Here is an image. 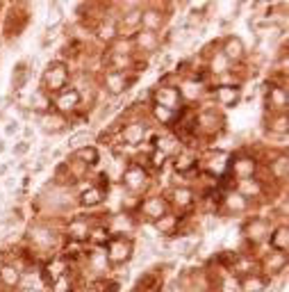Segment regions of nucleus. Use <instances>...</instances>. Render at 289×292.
Returning a JSON list of instances; mask_svg holds the SVG:
<instances>
[{"label":"nucleus","mask_w":289,"mask_h":292,"mask_svg":"<svg viewBox=\"0 0 289 292\" xmlns=\"http://www.w3.org/2000/svg\"><path fill=\"white\" fill-rule=\"evenodd\" d=\"M66 78H69L66 66L64 64H53L48 71H46V76H43V85L48 87L50 92H59V89L66 85Z\"/></svg>","instance_id":"f257e3e1"},{"label":"nucleus","mask_w":289,"mask_h":292,"mask_svg":"<svg viewBox=\"0 0 289 292\" xmlns=\"http://www.w3.org/2000/svg\"><path fill=\"white\" fill-rule=\"evenodd\" d=\"M130 254H132V244H130V240L116 238V240L109 242V260H112L114 265L125 263V260L130 258Z\"/></svg>","instance_id":"f03ea898"},{"label":"nucleus","mask_w":289,"mask_h":292,"mask_svg":"<svg viewBox=\"0 0 289 292\" xmlns=\"http://www.w3.org/2000/svg\"><path fill=\"white\" fill-rule=\"evenodd\" d=\"M153 98H155V105H162V108L173 110L178 105V101H180V94H178L173 87H160Z\"/></svg>","instance_id":"7ed1b4c3"},{"label":"nucleus","mask_w":289,"mask_h":292,"mask_svg":"<svg viewBox=\"0 0 289 292\" xmlns=\"http://www.w3.org/2000/svg\"><path fill=\"white\" fill-rule=\"evenodd\" d=\"M78 89H69V92H57V96H55L53 103L57 105L59 112H71V110H75V105H78Z\"/></svg>","instance_id":"20e7f679"},{"label":"nucleus","mask_w":289,"mask_h":292,"mask_svg":"<svg viewBox=\"0 0 289 292\" xmlns=\"http://www.w3.org/2000/svg\"><path fill=\"white\" fill-rule=\"evenodd\" d=\"M267 235H269V222L267 219H253V222L246 226V238L251 240V242H262Z\"/></svg>","instance_id":"39448f33"},{"label":"nucleus","mask_w":289,"mask_h":292,"mask_svg":"<svg viewBox=\"0 0 289 292\" xmlns=\"http://www.w3.org/2000/svg\"><path fill=\"white\" fill-rule=\"evenodd\" d=\"M39 126H41V130H46V133H55V130L64 128V117L57 112H43L41 117H39Z\"/></svg>","instance_id":"423d86ee"},{"label":"nucleus","mask_w":289,"mask_h":292,"mask_svg":"<svg viewBox=\"0 0 289 292\" xmlns=\"http://www.w3.org/2000/svg\"><path fill=\"white\" fill-rule=\"evenodd\" d=\"M105 85H107V89L114 94V96H118V94L125 92V87H128V78L123 76V71H109L107 78H105Z\"/></svg>","instance_id":"0eeeda50"},{"label":"nucleus","mask_w":289,"mask_h":292,"mask_svg":"<svg viewBox=\"0 0 289 292\" xmlns=\"http://www.w3.org/2000/svg\"><path fill=\"white\" fill-rule=\"evenodd\" d=\"M148 183V176H146V171L141 167H130L128 171H125V185H128L130 189H141L144 185Z\"/></svg>","instance_id":"6e6552de"},{"label":"nucleus","mask_w":289,"mask_h":292,"mask_svg":"<svg viewBox=\"0 0 289 292\" xmlns=\"http://www.w3.org/2000/svg\"><path fill=\"white\" fill-rule=\"evenodd\" d=\"M223 55L225 60H241L244 57V43H241L239 37H228L223 43Z\"/></svg>","instance_id":"1a4fd4ad"},{"label":"nucleus","mask_w":289,"mask_h":292,"mask_svg":"<svg viewBox=\"0 0 289 292\" xmlns=\"http://www.w3.org/2000/svg\"><path fill=\"white\" fill-rule=\"evenodd\" d=\"M164 23V14L157 9H146L141 11V25L146 27V32H155L157 27H162Z\"/></svg>","instance_id":"9d476101"},{"label":"nucleus","mask_w":289,"mask_h":292,"mask_svg":"<svg viewBox=\"0 0 289 292\" xmlns=\"http://www.w3.org/2000/svg\"><path fill=\"white\" fill-rule=\"evenodd\" d=\"M271 244H273V249L276 251H280V254H287V249H289V231H287V226H278L276 231H273V235H271Z\"/></svg>","instance_id":"9b49d317"},{"label":"nucleus","mask_w":289,"mask_h":292,"mask_svg":"<svg viewBox=\"0 0 289 292\" xmlns=\"http://www.w3.org/2000/svg\"><path fill=\"white\" fill-rule=\"evenodd\" d=\"M216 98H219L221 105L232 108V105L239 103V89H237V87H219V89H216Z\"/></svg>","instance_id":"f8f14e48"},{"label":"nucleus","mask_w":289,"mask_h":292,"mask_svg":"<svg viewBox=\"0 0 289 292\" xmlns=\"http://www.w3.org/2000/svg\"><path fill=\"white\" fill-rule=\"evenodd\" d=\"M21 281V274L14 265H0V283L7 288H16Z\"/></svg>","instance_id":"ddd939ff"},{"label":"nucleus","mask_w":289,"mask_h":292,"mask_svg":"<svg viewBox=\"0 0 289 292\" xmlns=\"http://www.w3.org/2000/svg\"><path fill=\"white\" fill-rule=\"evenodd\" d=\"M255 171H257V164H255L253 157H241V160H237L235 173L239 176V178H251Z\"/></svg>","instance_id":"4468645a"},{"label":"nucleus","mask_w":289,"mask_h":292,"mask_svg":"<svg viewBox=\"0 0 289 292\" xmlns=\"http://www.w3.org/2000/svg\"><path fill=\"white\" fill-rule=\"evenodd\" d=\"M223 206H225V210H228V212H232V215H237V212L246 210V199H244V196H241V194H237V192H230V194L225 196Z\"/></svg>","instance_id":"2eb2a0df"},{"label":"nucleus","mask_w":289,"mask_h":292,"mask_svg":"<svg viewBox=\"0 0 289 292\" xmlns=\"http://www.w3.org/2000/svg\"><path fill=\"white\" fill-rule=\"evenodd\" d=\"M144 212L148 217H153V219H160V217L166 215V203L162 199H150L144 203Z\"/></svg>","instance_id":"dca6fc26"},{"label":"nucleus","mask_w":289,"mask_h":292,"mask_svg":"<svg viewBox=\"0 0 289 292\" xmlns=\"http://www.w3.org/2000/svg\"><path fill=\"white\" fill-rule=\"evenodd\" d=\"M123 140L128 142V144H139L141 140H144V126L141 124H130L123 128Z\"/></svg>","instance_id":"f3484780"},{"label":"nucleus","mask_w":289,"mask_h":292,"mask_svg":"<svg viewBox=\"0 0 289 292\" xmlns=\"http://www.w3.org/2000/svg\"><path fill=\"white\" fill-rule=\"evenodd\" d=\"M269 108H276L278 112H283L285 108H287V94H285V89H271L269 92Z\"/></svg>","instance_id":"a211bd4d"},{"label":"nucleus","mask_w":289,"mask_h":292,"mask_svg":"<svg viewBox=\"0 0 289 292\" xmlns=\"http://www.w3.org/2000/svg\"><path fill=\"white\" fill-rule=\"evenodd\" d=\"M134 41H137V46H139L141 50H155L157 46H160V41H157L155 32H146V30L137 34V39H134Z\"/></svg>","instance_id":"6ab92c4d"},{"label":"nucleus","mask_w":289,"mask_h":292,"mask_svg":"<svg viewBox=\"0 0 289 292\" xmlns=\"http://www.w3.org/2000/svg\"><path fill=\"white\" fill-rule=\"evenodd\" d=\"M260 183L257 180H253V178H244L239 183V189H237V194H241L244 199H248V196H257L260 194Z\"/></svg>","instance_id":"aec40b11"},{"label":"nucleus","mask_w":289,"mask_h":292,"mask_svg":"<svg viewBox=\"0 0 289 292\" xmlns=\"http://www.w3.org/2000/svg\"><path fill=\"white\" fill-rule=\"evenodd\" d=\"M264 286H267V281L260 279V276H255V274H248L246 279L241 281V290L244 292H262Z\"/></svg>","instance_id":"412c9836"},{"label":"nucleus","mask_w":289,"mask_h":292,"mask_svg":"<svg viewBox=\"0 0 289 292\" xmlns=\"http://www.w3.org/2000/svg\"><path fill=\"white\" fill-rule=\"evenodd\" d=\"M171 199H173V203H176V206H180V208H189V206L193 203V194H192V189H182V187L173 189Z\"/></svg>","instance_id":"4be33fe9"},{"label":"nucleus","mask_w":289,"mask_h":292,"mask_svg":"<svg viewBox=\"0 0 289 292\" xmlns=\"http://www.w3.org/2000/svg\"><path fill=\"white\" fill-rule=\"evenodd\" d=\"M141 23V11L139 9H132L130 14H125L121 25H118V32H128V30H134V27Z\"/></svg>","instance_id":"5701e85b"},{"label":"nucleus","mask_w":289,"mask_h":292,"mask_svg":"<svg viewBox=\"0 0 289 292\" xmlns=\"http://www.w3.org/2000/svg\"><path fill=\"white\" fill-rule=\"evenodd\" d=\"M89 231L91 228H89V224H87L85 219H75V222L69 226V233L73 235L75 240H85L87 235H89Z\"/></svg>","instance_id":"b1692460"},{"label":"nucleus","mask_w":289,"mask_h":292,"mask_svg":"<svg viewBox=\"0 0 289 292\" xmlns=\"http://www.w3.org/2000/svg\"><path fill=\"white\" fill-rule=\"evenodd\" d=\"M50 105H53V101H50L48 96L43 92H37V94H32V108L34 110H39V112H48L50 110Z\"/></svg>","instance_id":"393cba45"},{"label":"nucleus","mask_w":289,"mask_h":292,"mask_svg":"<svg viewBox=\"0 0 289 292\" xmlns=\"http://www.w3.org/2000/svg\"><path fill=\"white\" fill-rule=\"evenodd\" d=\"M176 224H178V219L173 215H164V217H160V219H155V228L160 233L173 231V228H176Z\"/></svg>","instance_id":"a878e982"},{"label":"nucleus","mask_w":289,"mask_h":292,"mask_svg":"<svg viewBox=\"0 0 289 292\" xmlns=\"http://www.w3.org/2000/svg\"><path fill=\"white\" fill-rule=\"evenodd\" d=\"M80 201H82V206H98L102 201V192L100 189H87L85 194L80 196Z\"/></svg>","instance_id":"bb28decb"},{"label":"nucleus","mask_w":289,"mask_h":292,"mask_svg":"<svg viewBox=\"0 0 289 292\" xmlns=\"http://www.w3.org/2000/svg\"><path fill=\"white\" fill-rule=\"evenodd\" d=\"M75 157H80V160H85V162L94 164L98 160V153H96L94 146H80V148L75 151Z\"/></svg>","instance_id":"cd10ccee"},{"label":"nucleus","mask_w":289,"mask_h":292,"mask_svg":"<svg viewBox=\"0 0 289 292\" xmlns=\"http://www.w3.org/2000/svg\"><path fill=\"white\" fill-rule=\"evenodd\" d=\"M25 82H27V66L25 64H16V69H14V78H11V87L18 89V87H23Z\"/></svg>","instance_id":"c85d7f7f"},{"label":"nucleus","mask_w":289,"mask_h":292,"mask_svg":"<svg viewBox=\"0 0 289 292\" xmlns=\"http://www.w3.org/2000/svg\"><path fill=\"white\" fill-rule=\"evenodd\" d=\"M55 235L50 231H46V228H41V231H37V238H34V242L41 247V249H46V247H53L55 244Z\"/></svg>","instance_id":"c756f323"},{"label":"nucleus","mask_w":289,"mask_h":292,"mask_svg":"<svg viewBox=\"0 0 289 292\" xmlns=\"http://www.w3.org/2000/svg\"><path fill=\"white\" fill-rule=\"evenodd\" d=\"M153 114H155V119L160 121V124H169V121L173 119L176 110H169V108H162V105H155V108H153Z\"/></svg>","instance_id":"7c9ffc66"},{"label":"nucleus","mask_w":289,"mask_h":292,"mask_svg":"<svg viewBox=\"0 0 289 292\" xmlns=\"http://www.w3.org/2000/svg\"><path fill=\"white\" fill-rule=\"evenodd\" d=\"M287 128H289L287 114H285V112H280L278 117H276V119L271 121V130H273V133H283V135H285V133H287Z\"/></svg>","instance_id":"2f4dec72"},{"label":"nucleus","mask_w":289,"mask_h":292,"mask_svg":"<svg viewBox=\"0 0 289 292\" xmlns=\"http://www.w3.org/2000/svg\"><path fill=\"white\" fill-rule=\"evenodd\" d=\"M271 171H273V176H276V178L283 180V178H285V173H287V155H280V157H278V162H273V164H271Z\"/></svg>","instance_id":"473e14b6"},{"label":"nucleus","mask_w":289,"mask_h":292,"mask_svg":"<svg viewBox=\"0 0 289 292\" xmlns=\"http://www.w3.org/2000/svg\"><path fill=\"white\" fill-rule=\"evenodd\" d=\"M91 140V133H78V135H73V137H69V146L71 148H80V144H87V142Z\"/></svg>","instance_id":"72a5a7b5"},{"label":"nucleus","mask_w":289,"mask_h":292,"mask_svg":"<svg viewBox=\"0 0 289 292\" xmlns=\"http://www.w3.org/2000/svg\"><path fill=\"white\" fill-rule=\"evenodd\" d=\"M225 66H228V60H225L223 53H216L214 60H212V71L214 73H221V71H225Z\"/></svg>","instance_id":"f704fd0d"},{"label":"nucleus","mask_w":289,"mask_h":292,"mask_svg":"<svg viewBox=\"0 0 289 292\" xmlns=\"http://www.w3.org/2000/svg\"><path fill=\"white\" fill-rule=\"evenodd\" d=\"M192 162H193L192 155H180L176 160V169L178 171H187V169H192Z\"/></svg>","instance_id":"c9c22d12"},{"label":"nucleus","mask_w":289,"mask_h":292,"mask_svg":"<svg viewBox=\"0 0 289 292\" xmlns=\"http://www.w3.org/2000/svg\"><path fill=\"white\" fill-rule=\"evenodd\" d=\"M267 267L271 272H280L285 267V256H276V258H269L267 260Z\"/></svg>","instance_id":"e433bc0d"},{"label":"nucleus","mask_w":289,"mask_h":292,"mask_svg":"<svg viewBox=\"0 0 289 292\" xmlns=\"http://www.w3.org/2000/svg\"><path fill=\"white\" fill-rule=\"evenodd\" d=\"M198 89H200L198 82H187V85L182 87V92L187 94L189 98H196V96H198Z\"/></svg>","instance_id":"4c0bfd02"},{"label":"nucleus","mask_w":289,"mask_h":292,"mask_svg":"<svg viewBox=\"0 0 289 292\" xmlns=\"http://www.w3.org/2000/svg\"><path fill=\"white\" fill-rule=\"evenodd\" d=\"M59 18H62V11H59V7H50V18H48V27L53 30L55 23H59Z\"/></svg>","instance_id":"58836bf2"},{"label":"nucleus","mask_w":289,"mask_h":292,"mask_svg":"<svg viewBox=\"0 0 289 292\" xmlns=\"http://www.w3.org/2000/svg\"><path fill=\"white\" fill-rule=\"evenodd\" d=\"M30 151V142H16V146H14V155H25V153Z\"/></svg>","instance_id":"ea45409f"},{"label":"nucleus","mask_w":289,"mask_h":292,"mask_svg":"<svg viewBox=\"0 0 289 292\" xmlns=\"http://www.w3.org/2000/svg\"><path fill=\"white\" fill-rule=\"evenodd\" d=\"M18 133V121H7V126H5V135L7 137H11V135H16Z\"/></svg>","instance_id":"a19ab883"},{"label":"nucleus","mask_w":289,"mask_h":292,"mask_svg":"<svg viewBox=\"0 0 289 292\" xmlns=\"http://www.w3.org/2000/svg\"><path fill=\"white\" fill-rule=\"evenodd\" d=\"M7 171H9V164H0V176H5Z\"/></svg>","instance_id":"79ce46f5"},{"label":"nucleus","mask_w":289,"mask_h":292,"mask_svg":"<svg viewBox=\"0 0 289 292\" xmlns=\"http://www.w3.org/2000/svg\"><path fill=\"white\" fill-rule=\"evenodd\" d=\"M21 292H41V290H39V288H23Z\"/></svg>","instance_id":"37998d69"}]
</instances>
